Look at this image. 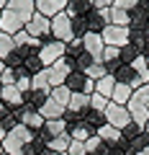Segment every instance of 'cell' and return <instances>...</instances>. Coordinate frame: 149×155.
Returning <instances> with one entry per match:
<instances>
[{"mask_svg": "<svg viewBox=\"0 0 149 155\" xmlns=\"http://www.w3.org/2000/svg\"><path fill=\"white\" fill-rule=\"evenodd\" d=\"M33 137H36V132H31V129H26L23 124H18L16 129H11V132L5 134V140H3V153L5 155H23L31 147Z\"/></svg>", "mask_w": 149, "mask_h": 155, "instance_id": "1", "label": "cell"}, {"mask_svg": "<svg viewBox=\"0 0 149 155\" xmlns=\"http://www.w3.org/2000/svg\"><path fill=\"white\" fill-rule=\"evenodd\" d=\"M64 52H67V44H62V41H57L54 36H46L41 39V49H39V60L44 67H51L54 62L64 60Z\"/></svg>", "mask_w": 149, "mask_h": 155, "instance_id": "2", "label": "cell"}, {"mask_svg": "<svg viewBox=\"0 0 149 155\" xmlns=\"http://www.w3.org/2000/svg\"><path fill=\"white\" fill-rule=\"evenodd\" d=\"M64 88L70 91V93H82V96H93L95 93V80H90L85 72H77L72 70L70 75H67L64 80Z\"/></svg>", "mask_w": 149, "mask_h": 155, "instance_id": "3", "label": "cell"}, {"mask_svg": "<svg viewBox=\"0 0 149 155\" xmlns=\"http://www.w3.org/2000/svg\"><path fill=\"white\" fill-rule=\"evenodd\" d=\"M49 23H51V36H54L57 41H62V44H70L72 39H75V34H72V18L67 16V13L54 16Z\"/></svg>", "mask_w": 149, "mask_h": 155, "instance_id": "4", "label": "cell"}, {"mask_svg": "<svg viewBox=\"0 0 149 155\" xmlns=\"http://www.w3.org/2000/svg\"><path fill=\"white\" fill-rule=\"evenodd\" d=\"M75 70V62L72 60H59V62H54L51 67H46V78H49V85L51 88H59V85H64V80H67V75Z\"/></svg>", "mask_w": 149, "mask_h": 155, "instance_id": "5", "label": "cell"}, {"mask_svg": "<svg viewBox=\"0 0 149 155\" xmlns=\"http://www.w3.org/2000/svg\"><path fill=\"white\" fill-rule=\"evenodd\" d=\"M105 122L110 124V127H116L118 132H123V129L131 124V114H129L126 106H116V104H108V109H105Z\"/></svg>", "mask_w": 149, "mask_h": 155, "instance_id": "6", "label": "cell"}, {"mask_svg": "<svg viewBox=\"0 0 149 155\" xmlns=\"http://www.w3.org/2000/svg\"><path fill=\"white\" fill-rule=\"evenodd\" d=\"M129 28H123V26H105V31L100 34L103 36V44L105 47H116V49H121V47H126L129 44Z\"/></svg>", "mask_w": 149, "mask_h": 155, "instance_id": "7", "label": "cell"}, {"mask_svg": "<svg viewBox=\"0 0 149 155\" xmlns=\"http://www.w3.org/2000/svg\"><path fill=\"white\" fill-rule=\"evenodd\" d=\"M23 31L28 34V36H33V39H46V36H51V23H49V18H44L41 13H36V16L31 18V21L26 23V28Z\"/></svg>", "mask_w": 149, "mask_h": 155, "instance_id": "8", "label": "cell"}, {"mask_svg": "<svg viewBox=\"0 0 149 155\" xmlns=\"http://www.w3.org/2000/svg\"><path fill=\"white\" fill-rule=\"evenodd\" d=\"M18 116V124H23L26 129H31V132H41V127H44V116L39 114V111L28 109V106H23V109L16 111Z\"/></svg>", "mask_w": 149, "mask_h": 155, "instance_id": "9", "label": "cell"}, {"mask_svg": "<svg viewBox=\"0 0 149 155\" xmlns=\"http://www.w3.org/2000/svg\"><path fill=\"white\" fill-rule=\"evenodd\" d=\"M8 11H13L26 26L33 16H36V0H8Z\"/></svg>", "mask_w": 149, "mask_h": 155, "instance_id": "10", "label": "cell"}, {"mask_svg": "<svg viewBox=\"0 0 149 155\" xmlns=\"http://www.w3.org/2000/svg\"><path fill=\"white\" fill-rule=\"evenodd\" d=\"M23 21L16 16L13 11H3L0 13V34H8V36H16L18 31H23Z\"/></svg>", "mask_w": 149, "mask_h": 155, "instance_id": "11", "label": "cell"}, {"mask_svg": "<svg viewBox=\"0 0 149 155\" xmlns=\"http://www.w3.org/2000/svg\"><path fill=\"white\" fill-rule=\"evenodd\" d=\"M0 101H3V106L5 109H11V111H18V109H23V93L16 88V85H3V93H0Z\"/></svg>", "mask_w": 149, "mask_h": 155, "instance_id": "12", "label": "cell"}, {"mask_svg": "<svg viewBox=\"0 0 149 155\" xmlns=\"http://www.w3.org/2000/svg\"><path fill=\"white\" fill-rule=\"evenodd\" d=\"M113 78H116V83H118V85H129L131 91H139V88L144 85L141 80H139L136 70H134L131 65H121V70H118V72H116Z\"/></svg>", "mask_w": 149, "mask_h": 155, "instance_id": "13", "label": "cell"}, {"mask_svg": "<svg viewBox=\"0 0 149 155\" xmlns=\"http://www.w3.org/2000/svg\"><path fill=\"white\" fill-rule=\"evenodd\" d=\"M64 8H67V0H36V13H41L49 21L59 13H64Z\"/></svg>", "mask_w": 149, "mask_h": 155, "instance_id": "14", "label": "cell"}, {"mask_svg": "<svg viewBox=\"0 0 149 155\" xmlns=\"http://www.w3.org/2000/svg\"><path fill=\"white\" fill-rule=\"evenodd\" d=\"M108 11H90L88 16H85V21H88V34H103L105 31V26L110 23L108 21Z\"/></svg>", "mask_w": 149, "mask_h": 155, "instance_id": "15", "label": "cell"}, {"mask_svg": "<svg viewBox=\"0 0 149 155\" xmlns=\"http://www.w3.org/2000/svg\"><path fill=\"white\" fill-rule=\"evenodd\" d=\"M100 65L105 67L108 75H116V72L121 70V57H118L116 47H105V49H103V54H100Z\"/></svg>", "mask_w": 149, "mask_h": 155, "instance_id": "16", "label": "cell"}, {"mask_svg": "<svg viewBox=\"0 0 149 155\" xmlns=\"http://www.w3.org/2000/svg\"><path fill=\"white\" fill-rule=\"evenodd\" d=\"M103 49H105V44H103V36L100 34H85L82 36V52H88L90 57H98L100 60Z\"/></svg>", "mask_w": 149, "mask_h": 155, "instance_id": "17", "label": "cell"}, {"mask_svg": "<svg viewBox=\"0 0 149 155\" xmlns=\"http://www.w3.org/2000/svg\"><path fill=\"white\" fill-rule=\"evenodd\" d=\"M126 109H129V114H131V122H134V124L144 127V124L149 122V109L141 104V101H136L134 96H131V101L126 104Z\"/></svg>", "mask_w": 149, "mask_h": 155, "instance_id": "18", "label": "cell"}, {"mask_svg": "<svg viewBox=\"0 0 149 155\" xmlns=\"http://www.w3.org/2000/svg\"><path fill=\"white\" fill-rule=\"evenodd\" d=\"M67 132V124H64V119H54V122H44V127H41V137L46 140V145L51 142L54 137H59V134H64Z\"/></svg>", "mask_w": 149, "mask_h": 155, "instance_id": "19", "label": "cell"}, {"mask_svg": "<svg viewBox=\"0 0 149 155\" xmlns=\"http://www.w3.org/2000/svg\"><path fill=\"white\" fill-rule=\"evenodd\" d=\"M90 11H93V0H67V8H64V13L70 18L88 16Z\"/></svg>", "mask_w": 149, "mask_h": 155, "instance_id": "20", "label": "cell"}, {"mask_svg": "<svg viewBox=\"0 0 149 155\" xmlns=\"http://www.w3.org/2000/svg\"><path fill=\"white\" fill-rule=\"evenodd\" d=\"M64 106H59V104H57V101H46V104L44 106H41V109H39V114L41 116H44V122H54V119H62V116H64Z\"/></svg>", "mask_w": 149, "mask_h": 155, "instance_id": "21", "label": "cell"}, {"mask_svg": "<svg viewBox=\"0 0 149 155\" xmlns=\"http://www.w3.org/2000/svg\"><path fill=\"white\" fill-rule=\"evenodd\" d=\"M95 134H98V137L103 140V145H108V147H118V142H121V132H118L116 127H110V124L100 127Z\"/></svg>", "mask_w": 149, "mask_h": 155, "instance_id": "22", "label": "cell"}, {"mask_svg": "<svg viewBox=\"0 0 149 155\" xmlns=\"http://www.w3.org/2000/svg\"><path fill=\"white\" fill-rule=\"evenodd\" d=\"M108 21H110V26H123V28H129V23H131V13L121 11V8H116L113 3H110V11H108Z\"/></svg>", "mask_w": 149, "mask_h": 155, "instance_id": "23", "label": "cell"}, {"mask_svg": "<svg viewBox=\"0 0 149 155\" xmlns=\"http://www.w3.org/2000/svg\"><path fill=\"white\" fill-rule=\"evenodd\" d=\"M82 122L88 124L93 132H98L100 127H105V124H108V122H105V111H95V109H88V114L82 116Z\"/></svg>", "mask_w": 149, "mask_h": 155, "instance_id": "24", "label": "cell"}, {"mask_svg": "<svg viewBox=\"0 0 149 155\" xmlns=\"http://www.w3.org/2000/svg\"><path fill=\"white\" fill-rule=\"evenodd\" d=\"M46 101H49V93H41V91H28V93L23 96V104H26L28 109H33V111H39Z\"/></svg>", "mask_w": 149, "mask_h": 155, "instance_id": "25", "label": "cell"}, {"mask_svg": "<svg viewBox=\"0 0 149 155\" xmlns=\"http://www.w3.org/2000/svg\"><path fill=\"white\" fill-rule=\"evenodd\" d=\"M110 147L108 145H103V140L98 137V134H93V137L85 142V155H108Z\"/></svg>", "mask_w": 149, "mask_h": 155, "instance_id": "26", "label": "cell"}, {"mask_svg": "<svg viewBox=\"0 0 149 155\" xmlns=\"http://www.w3.org/2000/svg\"><path fill=\"white\" fill-rule=\"evenodd\" d=\"M70 145H72V137H70V129H67L64 134H59V137H54L46 147L51 150V153H59V155H67V150H70Z\"/></svg>", "mask_w": 149, "mask_h": 155, "instance_id": "27", "label": "cell"}, {"mask_svg": "<svg viewBox=\"0 0 149 155\" xmlns=\"http://www.w3.org/2000/svg\"><path fill=\"white\" fill-rule=\"evenodd\" d=\"M113 91H116V78L113 75H105L103 80L95 83V93L103 96V98H108V101H110V96H113Z\"/></svg>", "mask_w": 149, "mask_h": 155, "instance_id": "28", "label": "cell"}, {"mask_svg": "<svg viewBox=\"0 0 149 155\" xmlns=\"http://www.w3.org/2000/svg\"><path fill=\"white\" fill-rule=\"evenodd\" d=\"M93 134H95V132H93V129H90L85 122H77L75 127H70V137L75 140V142H88Z\"/></svg>", "mask_w": 149, "mask_h": 155, "instance_id": "29", "label": "cell"}, {"mask_svg": "<svg viewBox=\"0 0 149 155\" xmlns=\"http://www.w3.org/2000/svg\"><path fill=\"white\" fill-rule=\"evenodd\" d=\"M134 91L129 88V85H118L116 83V91H113V96H110V104H116V106H126L129 101H131Z\"/></svg>", "mask_w": 149, "mask_h": 155, "instance_id": "30", "label": "cell"}, {"mask_svg": "<svg viewBox=\"0 0 149 155\" xmlns=\"http://www.w3.org/2000/svg\"><path fill=\"white\" fill-rule=\"evenodd\" d=\"M31 91H41V93L51 96V85H49V78H46V70H41L39 75L31 78Z\"/></svg>", "mask_w": 149, "mask_h": 155, "instance_id": "31", "label": "cell"}, {"mask_svg": "<svg viewBox=\"0 0 149 155\" xmlns=\"http://www.w3.org/2000/svg\"><path fill=\"white\" fill-rule=\"evenodd\" d=\"M23 70H26V72H28V75H31V78H33V75H39L41 70H46V67L41 65V60H39V52L23 60Z\"/></svg>", "mask_w": 149, "mask_h": 155, "instance_id": "32", "label": "cell"}, {"mask_svg": "<svg viewBox=\"0 0 149 155\" xmlns=\"http://www.w3.org/2000/svg\"><path fill=\"white\" fill-rule=\"evenodd\" d=\"M147 39H149V34H147V31H131V34H129V44H131L134 49L141 54L144 44H147Z\"/></svg>", "mask_w": 149, "mask_h": 155, "instance_id": "33", "label": "cell"}, {"mask_svg": "<svg viewBox=\"0 0 149 155\" xmlns=\"http://www.w3.org/2000/svg\"><path fill=\"white\" fill-rule=\"evenodd\" d=\"M13 52H16V44H13V36H8V34H0V60L11 57Z\"/></svg>", "mask_w": 149, "mask_h": 155, "instance_id": "34", "label": "cell"}, {"mask_svg": "<svg viewBox=\"0 0 149 155\" xmlns=\"http://www.w3.org/2000/svg\"><path fill=\"white\" fill-rule=\"evenodd\" d=\"M49 98H51V101H57L59 106H64V109H67V104H70L72 93L64 88V85H59V88H51V96H49Z\"/></svg>", "mask_w": 149, "mask_h": 155, "instance_id": "35", "label": "cell"}, {"mask_svg": "<svg viewBox=\"0 0 149 155\" xmlns=\"http://www.w3.org/2000/svg\"><path fill=\"white\" fill-rule=\"evenodd\" d=\"M131 67L136 70L139 80H141L144 85H149V65H147V60H144V57H136V62H134Z\"/></svg>", "mask_w": 149, "mask_h": 155, "instance_id": "36", "label": "cell"}, {"mask_svg": "<svg viewBox=\"0 0 149 155\" xmlns=\"http://www.w3.org/2000/svg\"><path fill=\"white\" fill-rule=\"evenodd\" d=\"M118 57H121V65H134V62H136V57H141V54H139L131 44H126V47H121V49H118Z\"/></svg>", "mask_w": 149, "mask_h": 155, "instance_id": "37", "label": "cell"}, {"mask_svg": "<svg viewBox=\"0 0 149 155\" xmlns=\"http://www.w3.org/2000/svg\"><path fill=\"white\" fill-rule=\"evenodd\" d=\"M144 150H149V134H147V132H141V134L131 142V153H134V155H141Z\"/></svg>", "mask_w": 149, "mask_h": 155, "instance_id": "38", "label": "cell"}, {"mask_svg": "<svg viewBox=\"0 0 149 155\" xmlns=\"http://www.w3.org/2000/svg\"><path fill=\"white\" fill-rule=\"evenodd\" d=\"M141 132H144V127H139V124H134V122H131V124H129V127L121 132V137L126 140V142H134V140H136Z\"/></svg>", "mask_w": 149, "mask_h": 155, "instance_id": "39", "label": "cell"}, {"mask_svg": "<svg viewBox=\"0 0 149 155\" xmlns=\"http://www.w3.org/2000/svg\"><path fill=\"white\" fill-rule=\"evenodd\" d=\"M108 104H110V101L103 98V96H98V93L90 96V109H95V111H105V109H108Z\"/></svg>", "mask_w": 149, "mask_h": 155, "instance_id": "40", "label": "cell"}, {"mask_svg": "<svg viewBox=\"0 0 149 155\" xmlns=\"http://www.w3.org/2000/svg\"><path fill=\"white\" fill-rule=\"evenodd\" d=\"M113 5L121 8V11H126V13H134L136 5H139V0H113Z\"/></svg>", "mask_w": 149, "mask_h": 155, "instance_id": "41", "label": "cell"}, {"mask_svg": "<svg viewBox=\"0 0 149 155\" xmlns=\"http://www.w3.org/2000/svg\"><path fill=\"white\" fill-rule=\"evenodd\" d=\"M16 80H18L16 70H11V67H5V70H3V75H0V83H3V85H16Z\"/></svg>", "mask_w": 149, "mask_h": 155, "instance_id": "42", "label": "cell"}, {"mask_svg": "<svg viewBox=\"0 0 149 155\" xmlns=\"http://www.w3.org/2000/svg\"><path fill=\"white\" fill-rule=\"evenodd\" d=\"M16 88L21 91L23 96L31 91V75H18V80H16Z\"/></svg>", "mask_w": 149, "mask_h": 155, "instance_id": "43", "label": "cell"}, {"mask_svg": "<svg viewBox=\"0 0 149 155\" xmlns=\"http://www.w3.org/2000/svg\"><path fill=\"white\" fill-rule=\"evenodd\" d=\"M134 98H136V101H141L144 106H149V85H141L139 91H134Z\"/></svg>", "mask_w": 149, "mask_h": 155, "instance_id": "44", "label": "cell"}, {"mask_svg": "<svg viewBox=\"0 0 149 155\" xmlns=\"http://www.w3.org/2000/svg\"><path fill=\"white\" fill-rule=\"evenodd\" d=\"M67 155H85V142H75L72 140L70 150H67Z\"/></svg>", "mask_w": 149, "mask_h": 155, "instance_id": "45", "label": "cell"}, {"mask_svg": "<svg viewBox=\"0 0 149 155\" xmlns=\"http://www.w3.org/2000/svg\"><path fill=\"white\" fill-rule=\"evenodd\" d=\"M113 0H93V11H108Z\"/></svg>", "mask_w": 149, "mask_h": 155, "instance_id": "46", "label": "cell"}, {"mask_svg": "<svg viewBox=\"0 0 149 155\" xmlns=\"http://www.w3.org/2000/svg\"><path fill=\"white\" fill-rule=\"evenodd\" d=\"M108 155H126V153H123L121 147H110V153H108Z\"/></svg>", "mask_w": 149, "mask_h": 155, "instance_id": "47", "label": "cell"}, {"mask_svg": "<svg viewBox=\"0 0 149 155\" xmlns=\"http://www.w3.org/2000/svg\"><path fill=\"white\" fill-rule=\"evenodd\" d=\"M141 57H147V60H149V39H147V44H144V49H141Z\"/></svg>", "mask_w": 149, "mask_h": 155, "instance_id": "48", "label": "cell"}, {"mask_svg": "<svg viewBox=\"0 0 149 155\" xmlns=\"http://www.w3.org/2000/svg\"><path fill=\"white\" fill-rule=\"evenodd\" d=\"M5 134H8V132H5V127H3V124H0V142H3V140H5Z\"/></svg>", "mask_w": 149, "mask_h": 155, "instance_id": "49", "label": "cell"}, {"mask_svg": "<svg viewBox=\"0 0 149 155\" xmlns=\"http://www.w3.org/2000/svg\"><path fill=\"white\" fill-rule=\"evenodd\" d=\"M3 70H5V65H3V60H0V75H3Z\"/></svg>", "mask_w": 149, "mask_h": 155, "instance_id": "50", "label": "cell"}, {"mask_svg": "<svg viewBox=\"0 0 149 155\" xmlns=\"http://www.w3.org/2000/svg\"><path fill=\"white\" fill-rule=\"evenodd\" d=\"M144 132H147V134H149V122H147V124H144Z\"/></svg>", "mask_w": 149, "mask_h": 155, "instance_id": "51", "label": "cell"}, {"mask_svg": "<svg viewBox=\"0 0 149 155\" xmlns=\"http://www.w3.org/2000/svg\"><path fill=\"white\" fill-rule=\"evenodd\" d=\"M3 109H5V106H3V101H0V111H3Z\"/></svg>", "mask_w": 149, "mask_h": 155, "instance_id": "52", "label": "cell"}, {"mask_svg": "<svg viewBox=\"0 0 149 155\" xmlns=\"http://www.w3.org/2000/svg\"><path fill=\"white\" fill-rule=\"evenodd\" d=\"M0 155H3V142H0Z\"/></svg>", "mask_w": 149, "mask_h": 155, "instance_id": "53", "label": "cell"}, {"mask_svg": "<svg viewBox=\"0 0 149 155\" xmlns=\"http://www.w3.org/2000/svg\"><path fill=\"white\" fill-rule=\"evenodd\" d=\"M141 155H149V150H144V153H141Z\"/></svg>", "mask_w": 149, "mask_h": 155, "instance_id": "54", "label": "cell"}, {"mask_svg": "<svg viewBox=\"0 0 149 155\" xmlns=\"http://www.w3.org/2000/svg\"><path fill=\"white\" fill-rule=\"evenodd\" d=\"M0 93H3V83H0Z\"/></svg>", "mask_w": 149, "mask_h": 155, "instance_id": "55", "label": "cell"}, {"mask_svg": "<svg viewBox=\"0 0 149 155\" xmlns=\"http://www.w3.org/2000/svg\"><path fill=\"white\" fill-rule=\"evenodd\" d=\"M147 109H149V106H147Z\"/></svg>", "mask_w": 149, "mask_h": 155, "instance_id": "56", "label": "cell"}, {"mask_svg": "<svg viewBox=\"0 0 149 155\" xmlns=\"http://www.w3.org/2000/svg\"><path fill=\"white\" fill-rule=\"evenodd\" d=\"M3 155H5V153H3Z\"/></svg>", "mask_w": 149, "mask_h": 155, "instance_id": "57", "label": "cell"}]
</instances>
